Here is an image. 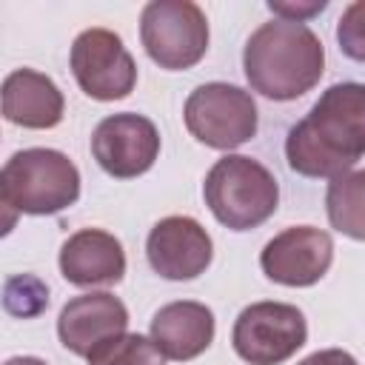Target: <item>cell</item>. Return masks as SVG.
<instances>
[{"mask_svg":"<svg viewBox=\"0 0 365 365\" xmlns=\"http://www.w3.org/2000/svg\"><path fill=\"white\" fill-rule=\"evenodd\" d=\"M365 154V83H334L291 125L285 160L302 177H339Z\"/></svg>","mask_w":365,"mask_h":365,"instance_id":"6da1fadb","label":"cell"},{"mask_svg":"<svg viewBox=\"0 0 365 365\" xmlns=\"http://www.w3.org/2000/svg\"><path fill=\"white\" fill-rule=\"evenodd\" d=\"M242 68L257 94L288 103L319 83L325 71V48L305 23L274 17L248 37Z\"/></svg>","mask_w":365,"mask_h":365,"instance_id":"7a4b0ae2","label":"cell"},{"mask_svg":"<svg viewBox=\"0 0 365 365\" xmlns=\"http://www.w3.org/2000/svg\"><path fill=\"white\" fill-rule=\"evenodd\" d=\"M202 197L217 222L231 231H251L277 211L279 185L259 160L225 154L205 174Z\"/></svg>","mask_w":365,"mask_h":365,"instance_id":"3957f363","label":"cell"},{"mask_svg":"<svg viewBox=\"0 0 365 365\" xmlns=\"http://www.w3.org/2000/svg\"><path fill=\"white\" fill-rule=\"evenodd\" d=\"M0 197L6 208L20 214H57L77 202L80 171L63 151L23 148L0 171Z\"/></svg>","mask_w":365,"mask_h":365,"instance_id":"277c9868","label":"cell"},{"mask_svg":"<svg viewBox=\"0 0 365 365\" xmlns=\"http://www.w3.org/2000/svg\"><path fill=\"white\" fill-rule=\"evenodd\" d=\"M140 40L165 71L197 66L208 48V20L191 0H151L140 14Z\"/></svg>","mask_w":365,"mask_h":365,"instance_id":"5b68a950","label":"cell"},{"mask_svg":"<svg viewBox=\"0 0 365 365\" xmlns=\"http://www.w3.org/2000/svg\"><path fill=\"white\" fill-rule=\"evenodd\" d=\"M185 125L194 140L208 148L231 151L257 134V103L254 97L228 83L197 86L185 100Z\"/></svg>","mask_w":365,"mask_h":365,"instance_id":"8992f818","label":"cell"},{"mask_svg":"<svg viewBox=\"0 0 365 365\" xmlns=\"http://www.w3.org/2000/svg\"><path fill=\"white\" fill-rule=\"evenodd\" d=\"M308 339V322L297 305L251 302L240 311L231 345L240 359L251 365H279L291 359Z\"/></svg>","mask_w":365,"mask_h":365,"instance_id":"52a82bcc","label":"cell"},{"mask_svg":"<svg viewBox=\"0 0 365 365\" xmlns=\"http://www.w3.org/2000/svg\"><path fill=\"white\" fill-rule=\"evenodd\" d=\"M71 71L91 100H123L137 83V66L123 40L108 29H86L71 46Z\"/></svg>","mask_w":365,"mask_h":365,"instance_id":"ba28073f","label":"cell"},{"mask_svg":"<svg viewBox=\"0 0 365 365\" xmlns=\"http://www.w3.org/2000/svg\"><path fill=\"white\" fill-rule=\"evenodd\" d=\"M91 154L106 174L117 180H131L154 165L160 154V131L143 114H111L94 128Z\"/></svg>","mask_w":365,"mask_h":365,"instance_id":"9c48e42d","label":"cell"},{"mask_svg":"<svg viewBox=\"0 0 365 365\" xmlns=\"http://www.w3.org/2000/svg\"><path fill=\"white\" fill-rule=\"evenodd\" d=\"M334 262V240L314 225H291L265 242L259 268L271 282L288 288H308L319 282Z\"/></svg>","mask_w":365,"mask_h":365,"instance_id":"30bf717a","label":"cell"},{"mask_svg":"<svg viewBox=\"0 0 365 365\" xmlns=\"http://www.w3.org/2000/svg\"><path fill=\"white\" fill-rule=\"evenodd\" d=\"M145 257L160 277L182 282L200 277L211 265L214 245L194 217H165L148 231Z\"/></svg>","mask_w":365,"mask_h":365,"instance_id":"8fae6325","label":"cell"},{"mask_svg":"<svg viewBox=\"0 0 365 365\" xmlns=\"http://www.w3.org/2000/svg\"><path fill=\"white\" fill-rule=\"evenodd\" d=\"M125 328H128L125 305L114 294H106V291H91V294L68 299L57 319L60 342L71 354L86 356V359L103 342L123 336Z\"/></svg>","mask_w":365,"mask_h":365,"instance_id":"7c38bea8","label":"cell"},{"mask_svg":"<svg viewBox=\"0 0 365 365\" xmlns=\"http://www.w3.org/2000/svg\"><path fill=\"white\" fill-rule=\"evenodd\" d=\"M60 274L80 288L117 285L125 274V251L114 234L100 228H83L63 242Z\"/></svg>","mask_w":365,"mask_h":365,"instance_id":"4fadbf2b","label":"cell"},{"mask_svg":"<svg viewBox=\"0 0 365 365\" xmlns=\"http://www.w3.org/2000/svg\"><path fill=\"white\" fill-rule=\"evenodd\" d=\"M151 339L165 359L188 362L211 345L214 314L194 299L168 302L151 317Z\"/></svg>","mask_w":365,"mask_h":365,"instance_id":"5bb4252c","label":"cell"},{"mask_svg":"<svg viewBox=\"0 0 365 365\" xmlns=\"http://www.w3.org/2000/svg\"><path fill=\"white\" fill-rule=\"evenodd\" d=\"M63 91L34 68H17L3 80V117L23 128H54L63 120Z\"/></svg>","mask_w":365,"mask_h":365,"instance_id":"9a60e30c","label":"cell"},{"mask_svg":"<svg viewBox=\"0 0 365 365\" xmlns=\"http://www.w3.org/2000/svg\"><path fill=\"white\" fill-rule=\"evenodd\" d=\"M325 208L331 228L365 242V171H345L328 182Z\"/></svg>","mask_w":365,"mask_h":365,"instance_id":"2e32d148","label":"cell"},{"mask_svg":"<svg viewBox=\"0 0 365 365\" xmlns=\"http://www.w3.org/2000/svg\"><path fill=\"white\" fill-rule=\"evenodd\" d=\"M88 365H165V356L160 354L151 336L123 334L103 342L88 356Z\"/></svg>","mask_w":365,"mask_h":365,"instance_id":"e0dca14e","label":"cell"},{"mask_svg":"<svg viewBox=\"0 0 365 365\" xmlns=\"http://www.w3.org/2000/svg\"><path fill=\"white\" fill-rule=\"evenodd\" d=\"M6 311L14 314V317H37L40 311H46L48 305V288L31 277V274H20V277H11L6 282Z\"/></svg>","mask_w":365,"mask_h":365,"instance_id":"ac0fdd59","label":"cell"},{"mask_svg":"<svg viewBox=\"0 0 365 365\" xmlns=\"http://www.w3.org/2000/svg\"><path fill=\"white\" fill-rule=\"evenodd\" d=\"M336 43L345 57L365 63V0L351 3L336 23Z\"/></svg>","mask_w":365,"mask_h":365,"instance_id":"d6986e66","label":"cell"},{"mask_svg":"<svg viewBox=\"0 0 365 365\" xmlns=\"http://www.w3.org/2000/svg\"><path fill=\"white\" fill-rule=\"evenodd\" d=\"M328 3L325 0H311V3H268V9L279 17V20H294V23H302L308 20L311 14H319Z\"/></svg>","mask_w":365,"mask_h":365,"instance_id":"ffe728a7","label":"cell"},{"mask_svg":"<svg viewBox=\"0 0 365 365\" xmlns=\"http://www.w3.org/2000/svg\"><path fill=\"white\" fill-rule=\"evenodd\" d=\"M297 365H359V362L342 348H325V351H314L311 356L299 359Z\"/></svg>","mask_w":365,"mask_h":365,"instance_id":"44dd1931","label":"cell"},{"mask_svg":"<svg viewBox=\"0 0 365 365\" xmlns=\"http://www.w3.org/2000/svg\"><path fill=\"white\" fill-rule=\"evenodd\" d=\"M3 365H48V362H43V359H37V356H11V359H6Z\"/></svg>","mask_w":365,"mask_h":365,"instance_id":"7402d4cb","label":"cell"}]
</instances>
